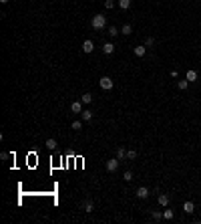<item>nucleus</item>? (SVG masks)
Segmentation results:
<instances>
[{
	"label": "nucleus",
	"mask_w": 201,
	"mask_h": 224,
	"mask_svg": "<svg viewBox=\"0 0 201 224\" xmlns=\"http://www.w3.org/2000/svg\"><path fill=\"white\" fill-rule=\"evenodd\" d=\"M171 77H173V79H177V77H179V71H177V69H173V71H171Z\"/></svg>",
	"instance_id": "28"
},
{
	"label": "nucleus",
	"mask_w": 201,
	"mask_h": 224,
	"mask_svg": "<svg viewBox=\"0 0 201 224\" xmlns=\"http://www.w3.org/2000/svg\"><path fill=\"white\" fill-rule=\"evenodd\" d=\"M91 24H93V28H97V30L105 28V24H107V18H105V14H94L93 20H91Z\"/></svg>",
	"instance_id": "1"
},
{
	"label": "nucleus",
	"mask_w": 201,
	"mask_h": 224,
	"mask_svg": "<svg viewBox=\"0 0 201 224\" xmlns=\"http://www.w3.org/2000/svg\"><path fill=\"white\" fill-rule=\"evenodd\" d=\"M121 33L131 34V33H133V26H131V24H123V30H121Z\"/></svg>",
	"instance_id": "19"
},
{
	"label": "nucleus",
	"mask_w": 201,
	"mask_h": 224,
	"mask_svg": "<svg viewBox=\"0 0 201 224\" xmlns=\"http://www.w3.org/2000/svg\"><path fill=\"white\" fill-rule=\"evenodd\" d=\"M177 87H179L181 91H185V89L189 87V81H187V79H183V81H179V83H177Z\"/></svg>",
	"instance_id": "18"
},
{
	"label": "nucleus",
	"mask_w": 201,
	"mask_h": 224,
	"mask_svg": "<svg viewBox=\"0 0 201 224\" xmlns=\"http://www.w3.org/2000/svg\"><path fill=\"white\" fill-rule=\"evenodd\" d=\"M137 196H139L141 200L149 198V188H145V186H139V188H137Z\"/></svg>",
	"instance_id": "5"
},
{
	"label": "nucleus",
	"mask_w": 201,
	"mask_h": 224,
	"mask_svg": "<svg viewBox=\"0 0 201 224\" xmlns=\"http://www.w3.org/2000/svg\"><path fill=\"white\" fill-rule=\"evenodd\" d=\"M123 178H125V182H131V180H133V172H131V170H127Z\"/></svg>",
	"instance_id": "23"
},
{
	"label": "nucleus",
	"mask_w": 201,
	"mask_h": 224,
	"mask_svg": "<svg viewBox=\"0 0 201 224\" xmlns=\"http://www.w3.org/2000/svg\"><path fill=\"white\" fill-rule=\"evenodd\" d=\"M127 160H137V151L135 149H129L127 151Z\"/></svg>",
	"instance_id": "21"
},
{
	"label": "nucleus",
	"mask_w": 201,
	"mask_h": 224,
	"mask_svg": "<svg viewBox=\"0 0 201 224\" xmlns=\"http://www.w3.org/2000/svg\"><path fill=\"white\" fill-rule=\"evenodd\" d=\"M82 51H85L87 54H91L94 51V42L93 41H85V42H82Z\"/></svg>",
	"instance_id": "6"
},
{
	"label": "nucleus",
	"mask_w": 201,
	"mask_h": 224,
	"mask_svg": "<svg viewBox=\"0 0 201 224\" xmlns=\"http://www.w3.org/2000/svg\"><path fill=\"white\" fill-rule=\"evenodd\" d=\"M117 157H119V160H125V157H127V149H125V148H117Z\"/></svg>",
	"instance_id": "17"
},
{
	"label": "nucleus",
	"mask_w": 201,
	"mask_h": 224,
	"mask_svg": "<svg viewBox=\"0 0 201 224\" xmlns=\"http://www.w3.org/2000/svg\"><path fill=\"white\" fill-rule=\"evenodd\" d=\"M119 34V28L117 26H109V36H117Z\"/></svg>",
	"instance_id": "20"
},
{
	"label": "nucleus",
	"mask_w": 201,
	"mask_h": 224,
	"mask_svg": "<svg viewBox=\"0 0 201 224\" xmlns=\"http://www.w3.org/2000/svg\"><path fill=\"white\" fill-rule=\"evenodd\" d=\"M157 202H159L161 206H167V204H169V196H167V194H161V196L157 198Z\"/></svg>",
	"instance_id": "15"
},
{
	"label": "nucleus",
	"mask_w": 201,
	"mask_h": 224,
	"mask_svg": "<svg viewBox=\"0 0 201 224\" xmlns=\"http://www.w3.org/2000/svg\"><path fill=\"white\" fill-rule=\"evenodd\" d=\"M137 57H145V53H147V47H143V45H139V47H135V51H133Z\"/></svg>",
	"instance_id": "9"
},
{
	"label": "nucleus",
	"mask_w": 201,
	"mask_h": 224,
	"mask_svg": "<svg viewBox=\"0 0 201 224\" xmlns=\"http://www.w3.org/2000/svg\"><path fill=\"white\" fill-rule=\"evenodd\" d=\"M70 127H73V129H76V131H79V129L82 127V121H73V123H70Z\"/></svg>",
	"instance_id": "24"
},
{
	"label": "nucleus",
	"mask_w": 201,
	"mask_h": 224,
	"mask_svg": "<svg viewBox=\"0 0 201 224\" xmlns=\"http://www.w3.org/2000/svg\"><path fill=\"white\" fill-rule=\"evenodd\" d=\"M99 85H100V89H103V91H111V89H113V79H111V77H100L99 79Z\"/></svg>",
	"instance_id": "2"
},
{
	"label": "nucleus",
	"mask_w": 201,
	"mask_h": 224,
	"mask_svg": "<svg viewBox=\"0 0 201 224\" xmlns=\"http://www.w3.org/2000/svg\"><path fill=\"white\" fill-rule=\"evenodd\" d=\"M155 45V39L153 36H147V41H145V47H153Z\"/></svg>",
	"instance_id": "25"
},
{
	"label": "nucleus",
	"mask_w": 201,
	"mask_h": 224,
	"mask_svg": "<svg viewBox=\"0 0 201 224\" xmlns=\"http://www.w3.org/2000/svg\"><path fill=\"white\" fill-rule=\"evenodd\" d=\"M117 4H119V8H123V10H129V8H131V0H119Z\"/></svg>",
	"instance_id": "14"
},
{
	"label": "nucleus",
	"mask_w": 201,
	"mask_h": 224,
	"mask_svg": "<svg viewBox=\"0 0 201 224\" xmlns=\"http://www.w3.org/2000/svg\"><path fill=\"white\" fill-rule=\"evenodd\" d=\"M183 210L187 212V214H191V212L195 210V204L193 202H183Z\"/></svg>",
	"instance_id": "13"
},
{
	"label": "nucleus",
	"mask_w": 201,
	"mask_h": 224,
	"mask_svg": "<svg viewBox=\"0 0 201 224\" xmlns=\"http://www.w3.org/2000/svg\"><path fill=\"white\" fill-rule=\"evenodd\" d=\"M82 105H85L82 101H74V103H70V111H74V113H82Z\"/></svg>",
	"instance_id": "7"
},
{
	"label": "nucleus",
	"mask_w": 201,
	"mask_h": 224,
	"mask_svg": "<svg viewBox=\"0 0 201 224\" xmlns=\"http://www.w3.org/2000/svg\"><path fill=\"white\" fill-rule=\"evenodd\" d=\"M0 2H2V4H8V2H10V0H0Z\"/></svg>",
	"instance_id": "29"
},
{
	"label": "nucleus",
	"mask_w": 201,
	"mask_h": 224,
	"mask_svg": "<svg viewBox=\"0 0 201 224\" xmlns=\"http://www.w3.org/2000/svg\"><path fill=\"white\" fill-rule=\"evenodd\" d=\"M82 208H85V212H93L94 210L93 200H85V202H82Z\"/></svg>",
	"instance_id": "10"
},
{
	"label": "nucleus",
	"mask_w": 201,
	"mask_h": 224,
	"mask_svg": "<svg viewBox=\"0 0 201 224\" xmlns=\"http://www.w3.org/2000/svg\"><path fill=\"white\" fill-rule=\"evenodd\" d=\"M80 117H82V121H91V119H93V111H88V109H82Z\"/></svg>",
	"instance_id": "11"
},
{
	"label": "nucleus",
	"mask_w": 201,
	"mask_h": 224,
	"mask_svg": "<svg viewBox=\"0 0 201 224\" xmlns=\"http://www.w3.org/2000/svg\"><path fill=\"white\" fill-rule=\"evenodd\" d=\"M197 77H199V75H197V71H195V69H189L187 73H185V79H187L189 83H195V81H197Z\"/></svg>",
	"instance_id": "4"
},
{
	"label": "nucleus",
	"mask_w": 201,
	"mask_h": 224,
	"mask_svg": "<svg viewBox=\"0 0 201 224\" xmlns=\"http://www.w3.org/2000/svg\"><path fill=\"white\" fill-rule=\"evenodd\" d=\"M161 218H163V214H161V212H153V220H157V222H159Z\"/></svg>",
	"instance_id": "27"
},
{
	"label": "nucleus",
	"mask_w": 201,
	"mask_h": 224,
	"mask_svg": "<svg viewBox=\"0 0 201 224\" xmlns=\"http://www.w3.org/2000/svg\"><path fill=\"white\" fill-rule=\"evenodd\" d=\"M113 6H115V2H113V0H105V8H107V10H111Z\"/></svg>",
	"instance_id": "26"
},
{
	"label": "nucleus",
	"mask_w": 201,
	"mask_h": 224,
	"mask_svg": "<svg viewBox=\"0 0 201 224\" xmlns=\"http://www.w3.org/2000/svg\"><path fill=\"white\" fill-rule=\"evenodd\" d=\"M80 101L85 103V105H88V103H93V95H91V93H82V95H80Z\"/></svg>",
	"instance_id": "12"
},
{
	"label": "nucleus",
	"mask_w": 201,
	"mask_h": 224,
	"mask_svg": "<svg viewBox=\"0 0 201 224\" xmlns=\"http://www.w3.org/2000/svg\"><path fill=\"white\" fill-rule=\"evenodd\" d=\"M163 218L165 220H173V210H165L163 212Z\"/></svg>",
	"instance_id": "22"
},
{
	"label": "nucleus",
	"mask_w": 201,
	"mask_h": 224,
	"mask_svg": "<svg viewBox=\"0 0 201 224\" xmlns=\"http://www.w3.org/2000/svg\"><path fill=\"white\" fill-rule=\"evenodd\" d=\"M119 166H121V160H119V157H113V160H109V162H107V172L113 174V172L119 170Z\"/></svg>",
	"instance_id": "3"
},
{
	"label": "nucleus",
	"mask_w": 201,
	"mask_h": 224,
	"mask_svg": "<svg viewBox=\"0 0 201 224\" xmlns=\"http://www.w3.org/2000/svg\"><path fill=\"white\" fill-rule=\"evenodd\" d=\"M44 145H46L48 149H56V139H54V137H50V139H46V142H44Z\"/></svg>",
	"instance_id": "16"
},
{
	"label": "nucleus",
	"mask_w": 201,
	"mask_h": 224,
	"mask_svg": "<svg viewBox=\"0 0 201 224\" xmlns=\"http://www.w3.org/2000/svg\"><path fill=\"white\" fill-rule=\"evenodd\" d=\"M103 53H105V54H113L115 53V45H113V42H105V45H103Z\"/></svg>",
	"instance_id": "8"
}]
</instances>
